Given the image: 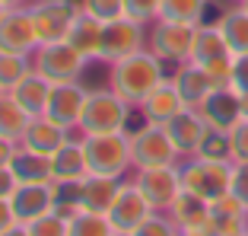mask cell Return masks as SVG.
<instances>
[{"instance_id":"6da1fadb","label":"cell","mask_w":248,"mask_h":236,"mask_svg":"<svg viewBox=\"0 0 248 236\" xmlns=\"http://www.w3.org/2000/svg\"><path fill=\"white\" fill-rule=\"evenodd\" d=\"M162 64L166 61L159 54H153L150 48H140V51L108 64V86L115 89L124 102H131L140 109V102L166 80V67Z\"/></svg>"},{"instance_id":"7a4b0ae2","label":"cell","mask_w":248,"mask_h":236,"mask_svg":"<svg viewBox=\"0 0 248 236\" xmlns=\"http://www.w3.org/2000/svg\"><path fill=\"white\" fill-rule=\"evenodd\" d=\"M83 150H86L89 172L95 176H115L124 179V172L134 166L131 160V134H83Z\"/></svg>"},{"instance_id":"3957f363","label":"cell","mask_w":248,"mask_h":236,"mask_svg":"<svg viewBox=\"0 0 248 236\" xmlns=\"http://www.w3.org/2000/svg\"><path fill=\"white\" fill-rule=\"evenodd\" d=\"M127 115H131V102H124L111 86L108 89H89L77 131H83V134H115V131H124V128H127Z\"/></svg>"},{"instance_id":"277c9868","label":"cell","mask_w":248,"mask_h":236,"mask_svg":"<svg viewBox=\"0 0 248 236\" xmlns=\"http://www.w3.org/2000/svg\"><path fill=\"white\" fill-rule=\"evenodd\" d=\"M182 169V188L204 201H213L219 195L229 192V179H232V163H217V160H201V156H188L178 163Z\"/></svg>"},{"instance_id":"5b68a950","label":"cell","mask_w":248,"mask_h":236,"mask_svg":"<svg viewBox=\"0 0 248 236\" xmlns=\"http://www.w3.org/2000/svg\"><path fill=\"white\" fill-rule=\"evenodd\" d=\"M89 58H83L70 42H48L32 51V67L51 83H73L86 70Z\"/></svg>"},{"instance_id":"8992f818","label":"cell","mask_w":248,"mask_h":236,"mask_svg":"<svg viewBox=\"0 0 248 236\" xmlns=\"http://www.w3.org/2000/svg\"><path fill=\"white\" fill-rule=\"evenodd\" d=\"M131 160L137 169H143V166H175L182 160V153L172 144L166 125L146 121L143 128H137L131 134Z\"/></svg>"},{"instance_id":"52a82bcc","label":"cell","mask_w":248,"mask_h":236,"mask_svg":"<svg viewBox=\"0 0 248 236\" xmlns=\"http://www.w3.org/2000/svg\"><path fill=\"white\" fill-rule=\"evenodd\" d=\"M77 13H80V7L73 0H35L29 7V16H32V26H35L38 45L64 42Z\"/></svg>"},{"instance_id":"ba28073f","label":"cell","mask_w":248,"mask_h":236,"mask_svg":"<svg viewBox=\"0 0 248 236\" xmlns=\"http://www.w3.org/2000/svg\"><path fill=\"white\" fill-rule=\"evenodd\" d=\"M194 32L197 26H188V22L156 19L150 32V51L159 54L166 64H185L194 51Z\"/></svg>"},{"instance_id":"9c48e42d","label":"cell","mask_w":248,"mask_h":236,"mask_svg":"<svg viewBox=\"0 0 248 236\" xmlns=\"http://www.w3.org/2000/svg\"><path fill=\"white\" fill-rule=\"evenodd\" d=\"M137 188L143 192V198L150 201L153 211H169L172 201L182 195V169L175 166H143L134 176Z\"/></svg>"},{"instance_id":"30bf717a","label":"cell","mask_w":248,"mask_h":236,"mask_svg":"<svg viewBox=\"0 0 248 236\" xmlns=\"http://www.w3.org/2000/svg\"><path fill=\"white\" fill-rule=\"evenodd\" d=\"M140 48H143V22H134L127 16L105 22L102 48H99V61L102 64H115V61L140 51Z\"/></svg>"},{"instance_id":"8fae6325","label":"cell","mask_w":248,"mask_h":236,"mask_svg":"<svg viewBox=\"0 0 248 236\" xmlns=\"http://www.w3.org/2000/svg\"><path fill=\"white\" fill-rule=\"evenodd\" d=\"M150 214H153V207L143 198V192L137 188V182H134V179L131 182H121V188H118L115 201H111V207H108L111 227H115L118 233H134Z\"/></svg>"},{"instance_id":"7c38bea8","label":"cell","mask_w":248,"mask_h":236,"mask_svg":"<svg viewBox=\"0 0 248 236\" xmlns=\"http://www.w3.org/2000/svg\"><path fill=\"white\" fill-rule=\"evenodd\" d=\"M86 96H89V89L83 86L80 80H73V83H54L51 96H48V105H45V115L51 118L54 125L73 131V128L80 125Z\"/></svg>"},{"instance_id":"4fadbf2b","label":"cell","mask_w":248,"mask_h":236,"mask_svg":"<svg viewBox=\"0 0 248 236\" xmlns=\"http://www.w3.org/2000/svg\"><path fill=\"white\" fill-rule=\"evenodd\" d=\"M245 230H248V207L232 192L210 201V217H207L201 236H235Z\"/></svg>"},{"instance_id":"5bb4252c","label":"cell","mask_w":248,"mask_h":236,"mask_svg":"<svg viewBox=\"0 0 248 236\" xmlns=\"http://www.w3.org/2000/svg\"><path fill=\"white\" fill-rule=\"evenodd\" d=\"M38 48V35L32 26L29 7H13L0 19V51H16V54H32Z\"/></svg>"},{"instance_id":"9a60e30c","label":"cell","mask_w":248,"mask_h":236,"mask_svg":"<svg viewBox=\"0 0 248 236\" xmlns=\"http://www.w3.org/2000/svg\"><path fill=\"white\" fill-rule=\"evenodd\" d=\"M166 131H169V137H172V144L178 147L182 160H188V156L197 153L201 140H204L207 121H204V115H201L197 109H182L172 121H166Z\"/></svg>"},{"instance_id":"2e32d148","label":"cell","mask_w":248,"mask_h":236,"mask_svg":"<svg viewBox=\"0 0 248 236\" xmlns=\"http://www.w3.org/2000/svg\"><path fill=\"white\" fill-rule=\"evenodd\" d=\"M197 112L204 115V121L210 128H219V131H229L242 118V109H239V93L232 86H217L204 102L197 105Z\"/></svg>"},{"instance_id":"e0dca14e","label":"cell","mask_w":248,"mask_h":236,"mask_svg":"<svg viewBox=\"0 0 248 236\" xmlns=\"http://www.w3.org/2000/svg\"><path fill=\"white\" fill-rule=\"evenodd\" d=\"M182 109H188V105H185V99H182V93H178V86H175L172 77H166V80H162L159 86L140 102L143 118H146V121H153V125H166V121H172Z\"/></svg>"},{"instance_id":"ac0fdd59","label":"cell","mask_w":248,"mask_h":236,"mask_svg":"<svg viewBox=\"0 0 248 236\" xmlns=\"http://www.w3.org/2000/svg\"><path fill=\"white\" fill-rule=\"evenodd\" d=\"M10 204H13V214L19 223H32L35 217L54 211V192L51 185H16V192L10 195Z\"/></svg>"},{"instance_id":"d6986e66","label":"cell","mask_w":248,"mask_h":236,"mask_svg":"<svg viewBox=\"0 0 248 236\" xmlns=\"http://www.w3.org/2000/svg\"><path fill=\"white\" fill-rule=\"evenodd\" d=\"M51 176L54 182H80L89 176V163H86V150H83V137L73 140L67 137L58 150L51 153Z\"/></svg>"},{"instance_id":"ffe728a7","label":"cell","mask_w":248,"mask_h":236,"mask_svg":"<svg viewBox=\"0 0 248 236\" xmlns=\"http://www.w3.org/2000/svg\"><path fill=\"white\" fill-rule=\"evenodd\" d=\"M172 80H175V86H178V93H182V99H185V105H188V109H197V105L204 102L213 89H217L213 77L207 74L201 64H194V61L178 64V70L172 74Z\"/></svg>"},{"instance_id":"44dd1931","label":"cell","mask_w":248,"mask_h":236,"mask_svg":"<svg viewBox=\"0 0 248 236\" xmlns=\"http://www.w3.org/2000/svg\"><path fill=\"white\" fill-rule=\"evenodd\" d=\"M70 137V131L61 125H54L48 115H35L29 121V128H26V134H22L19 140V147L26 150H35V153H45V156H51L54 150L64 144V140Z\"/></svg>"},{"instance_id":"7402d4cb","label":"cell","mask_w":248,"mask_h":236,"mask_svg":"<svg viewBox=\"0 0 248 236\" xmlns=\"http://www.w3.org/2000/svg\"><path fill=\"white\" fill-rule=\"evenodd\" d=\"M124 179L115 176H95L89 172L80 185V211H93V214H108L111 201H115L118 188H121Z\"/></svg>"},{"instance_id":"603a6c76","label":"cell","mask_w":248,"mask_h":236,"mask_svg":"<svg viewBox=\"0 0 248 236\" xmlns=\"http://www.w3.org/2000/svg\"><path fill=\"white\" fill-rule=\"evenodd\" d=\"M226 58H232V51H229V42H226V35H223V29H219L217 22H201L197 32H194L191 61L207 67V64H217V61H226Z\"/></svg>"},{"instance_id":"cb8c5ba5","label":"cell","mask_w":248,"mask_h":236,"mask_svg":"<svg viewBox=\"0 0 248 236\" xmlns=\"http://www.w3.org/2000/svg\"><path fill=\"white\" fill-rule=\"evenodd\" d=\"M51 86H54V83L48 80V77H42L38 70H32V74H26L13 89H10V96H13L22 109L35 118V115H45V105H48V96H51Z\"/></svg>"},{"instance_id":"d4e9b609","label":"cell","mask_w":248,"mask_h":236,"mask_svg":"<svg viewBox=\"0 0 248 236\" xmlns=\"http://www.w3.org/2000/svg\"><path fill=\"white\" fill-rule=\"evenodd\" d=\"M10 169H13L16 182H22V185H51L54 182V176H51V156L35 153V150H26V147L16 150Z\"/></svg>"},{"instance_id":"484cf974","label":"cell","mask_w":248,"mask_h":236,"mask_svg":"<svg viewBox=\"0 0 248 236\" xmlns=\"http://www.w3.org/2000/svg\"><path fill=\"white\" fill-rule=\"evenodd\" d=\"M169 214H172V220L178 223V230L182 233H201L207 223V217H210V201L197 198V195L185 192L178 195L175 201H172V207H169Z\"/></svg>"},{"instance_id":"4316f807","label":"cell","mask_w":248,"mask_h":236,"mask_svg":"<svg viewBox=\"0 0 248 236\" xmlns=\"http://www.w3.org/2000/svg\"><path fill=\"white\" fill-rule=\"evenodd\" d=\"M102 29H105V22L93 19L89 13H83V10H80L64 42H70L73 48H77V51L83 54V58L99 61V48H102Z\"/></svg>"},{"instance_id":"83f0119b","label":"cell","mask_w":248,"mask_h":236,"mask_svg":"<svg viewBox=\"0 0 248 236\" xmlns=\"http://www.w3.org/2000/svg\"><path fill=\"white\" fill-rule=\"evenodd\" d=\"M217 26L223 29L232 54H245L248 51V10L242 7V3H235L232 10H226V13L217 19Z\"/></svg>"},{"instance_id":"f1b7e54d","label":"cell","mask_w":248,"mask_h":236,"mask_svg":"<svg viewBox=\"0 0 248 236\" xmlns=\"http://www.w3.org/2000/svg\"><path fill=\"white\" fill-rule=\"evenodd\" d=\"M29 121H32L29 112L22 109L10 93H0V134H3V137H10V140L19 144L22 134H26V128H29Z\"/></svg>"},{"instance_id":"f546056e","label":"cell","mask_w":248,"mask_h":236,"mask_svg":"<svg viewBox=\"0 0 248 236\" xmlns=\"http://www.w3.org/2000/svg\"><path fill=\"white\" fill-rule=\"evenodd\" d=\"M67 236H118L108 214H93V211H77L67 217Z\"/></svg>"},{"instance_id":"4dcf8cb0","label":"cell","mask_w":248,"mask_h":236,"mask_svg":"<svg viewBox=\"0 0 248 236\" xmlns=\"http://www.w3.org/2000/svg\"><path fill=\"white\" fill-rule=\"evenodd\" d=\"M207 13V0H162L159 19L169 22H188V26H201Z\"/></svg>"},{"instance_id":"1f68e13d","label":"cell","mask_w":248,"mask_h":236,"mask_svg":"<svg viewBox=\"0 0 248 236\" xmlns=\"http://www.w3.org/2000/svg\"><path fill=\"white\" fill-rule=\"evenodd\" d=\"M32 54H16V51H0V89L10 93L26 74H32Z\"/></svg>"},{"instance_id":"d6a6232c","label":"cell","mask_w":248,"mask_h":236,"mask_svg":"<svg viewBox=\"0 0 248 236\" xmlns=\"http://www.w3.org/2000/svg\"><path fill=\"white\" fill-rule=\"evenodd\" d=\"M194 156H201V160H217V163H232L229 131H219V128H210V125H207L204 140H201V147H197Z\"/></svg>"},{"instance_id":"836d02e7","label":"cell","mask_w":248,"mask_h":236,"mask_svg":"<svg viewBox=\"0 0 248 236\" xmlns=\"http://www.w3.org/2000/svg\"><path fill=\"white\" fill-rule=\"evenodd\" d=\"M80 182H51V192H54V211H61L64 217L77 214L80 211Z\"/></svg>"},{"instance_id":"e575fe53","label":"cell","mask_w":248,"mask_h":236,"mask_svg":"<svg viewBox=\"0 0 248 236\" xmlns=\"http://www.w3.org/2000/svg\"><path fill=\"white\" fill-rule=\"evenodd\" d=\"M134 236H182V230H178V223L172 220L169 211H153V214L134 230Z\"/></svg>"},{"instance_id":"d590c367","label":"cell","mask_w":248,"mask_h":236,"mask_svg":"<svg viewBox=\"0 0 248 236\" xmlns=\"http://www.w3.org/2000/svg\"><path fill=\"white\" fill-rule=\"evenodd\" d=\"M26 227H29V236H67V217L61 211H48Z\"/></svg>"},{"instance_id":"8d00e7d4","label":"cell","mask_w":248,"mask_h":236,"mask_svg":"<svg viewBox=\"0 0 248 236\" xmlns=\"http://www.w3.org/2000/svg\"><path fill=\"white\" fill-rule=\"evenodd\" d=\"M80 10L99 22H111L124 16V0H80Z\"/></svg>"},{"instance_id":"74e56055","label":"cell","mask_w":248,"mask_h":236,"mask_svg":"<svg viewBox=\"0 0 248 236\" xmlns=\"http://www.w3.org/2000/svg\"><path fill=\"white\" fill-rule=\"evenodd\" d=\"M159 7H162V0H124V16L146 26V22L159 19Z\"/></svg>"},{"instance_id":"f35d334b","label":"cell","mask_w":248,"mask_h":236,"mask_svg":"<svg viewBox=\"0 0 248 236\" xmlns=\"http://www.w3.org/2000/svg\"><path fill=\"white\" fill-rule=\"evenodd\" d=\"M229 147H232V163H248V118H239L229 128Z\"/></svg>"},{"instance_id":"ab89813d","label":"cell","mask_w":248,"mask_h":236,"mask_svg":"<svg viewBox=\"0 0 248 236\" xmlns=\"http://www.w3.org/2000/svg\"><path fill=\"white\" fill-rule=\"evenodd\" d=\"M229 192L248 207V163H232V179H229Z\"/></svg>"},{"instance_id":"60d3db41","label":"cell","mask_w":248,"mask_h":236,"mask_svg":"<svg viewBox=\"0 0 248 236\" xmlns=\"http://www.w3.org/2000/svg\"><path fill=\"white\" fill-rule=\"evenodd\" d=\"M232 89H248V51L232 54Z\"/></svg>"},{"instance_id":"b9f144b4","label":"cell","mask_w":248,"mask_h":236,"mask_svg":"<svg viewBox=\"0 0 248 236\" xmlns=\"http://www.w3.org/2000/svg\"><path fill=\"white\" fill-rule=\"evenodd\" d=\"M16 176H13V169L10 166H0V198H10V195L16 192Z\"/></svg>"},{"instance_id":"7bdbcfd3","label":"cell","mask_w":248,"mask_h":236,"mask_svg":"<svg viewBox=\"0 0 248 236\" xmlns=\"http://www.w3.org/2000/svg\"><path fill=\"white\" fill-rule=\"evenodd\" d=\"M16 150H19V144L0 134V166H10V163H13V156H16Z\"/></svg>"},{"instance_id":"ee69618b","label":"cell","mask_w":248,"mask_h":236,"mask_svg":"<svg viewBox=\"0 0 248 236\" xmlns=\"http://www.w3.org/2000/svg\"><path fill=\"white\" fill-rule=\"evenodd\" d=\"M13 223H19V220H16V214H13V204H10V198H0V233L10 230Z\"/></svg>"},{"instance_id":"f6af8a7d","label":"cell","mask_w":248,"mask_h":236,"mask_svg":"<svg viewBox=\"0 0 248 236\" xmlns=\"http://www.w3.org/2000/svg\"><path fill=\"white\" fill-rule=\"evenodd\" d=\"M0 236H29V227H26V223H13V227L3 230Z\"/></svg>"},{"instance_id":"bcb514c9","label":"cell","mask_w":248,"mask_h":236,"mask_svg":"<svg viewBox=\"0 0 248 236\" xmlns=\"http://www.w3.org/2000/svg\"><path fill=\"white\" fill-rule=\"evenodd\" d=\"M239 93V109H242V118H248V89H235Z\"/></svg>"},{"instance_id":"7dc6e473","label":"cell","mask_w":248,"mask_h":236,"mask_svg":"<svg viewBox=\"0 0 248 236\" xmlns=\"http://www.w3.org/2000/svg\"><path fill=\"white\" fill-rule=\"evenodd\" d=\"M3 3H7V7L13 10V7H26V3H29V0H3Z\"/></svg>"},{"instance_id":"c3c4849f","label":"cell","mask_w":248,"mask_h":236,"mask_svg":"<svg viewBox=\"0 0 248 236\" xmlns=\"http://www.w3.org/2000/svg\"><path fill=\"white\" fill-rule=\"evenodd\" d=\"M7 10H10V7H7V3H3V0H0V19L7 16Z\"/></svg>"},{"instance_id":"681fc988","label":"cell","mask_w":248,"mask_h":236,"mask_svg":"<svg viewBox=\"0 0 248 236\" xmlns=\"http://www.w3.org/2000/svg\"><path fill=\"white\" fill-rule=\"evenodd\" d=\"M182 236H201V233H182Z\"/></svg>"},{"instance_id":"f907efd6","label":"cell","mask_w":248,"mask_h":236,"mask_svg":"<svg viewBox=\"0 0 248 236\" xmlns=\"http://www.w3.org/2000/svg\"><path fill=\"white\" fill-rule=\"evenodd\" d=\"M242 7H245V10H248V0H242Z\"/></svg>"},{"instance_id":"816d5d0a","label":"cell","mask_w":248,"mask_h":236,"mask_svg":"<svg viewBox=\"0 0 248 236\" xmlns=\"http://www.w3.org/2000/svg\"><path fill=\"white\" fill-rule=\"evenodd\" d=\"M235 236H248V230H245V233H235Z\"/></svg>"},{"instance_id":"f5cc1de1","label":"cell","mask_w":248,"mask_h":236,"mask_svg":"<svg viewBox=\"0 0 248 236\" xmlns=\"http://www.w3.org/2000/svg\"><path fill=\"white\" fill-rule=\"evenodd\" d=\"M118 236H134V233H118Z\"/></svg>"},{"instance_id":"db71d44e","label":"cell","mask_w":248,"mask_h":236,"mask_svg":"<svg viewBox=\"0 0 248 236\" xmlns=\"http://www.w3.org/2000/svg\"><path fill=\"white\" fill-rule=\"evenodd\" d=\"M232 3H242V0H232Z\"/></svg>"},{"instance_id":"11a10c76","label":"cell","mask_w":248,"mask_h":236,"mask_svg":"<svg viewBox=\"0 0 248 236\" xmlns=\"http://www.w3.org/2000/svg\"><path fill=\"white\" fill-rule=\"evenodd\" d=\"M0 93H3V89H0Z\"/></svg>"}]
</instances>
